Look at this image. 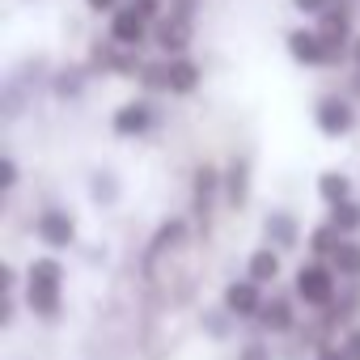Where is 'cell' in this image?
<instances>
[{"instance_id": "obj_1", "label": "cell", "mask_w": 360, "mask_h": 360, "mask_svg": "<svg viewBox=\"0 0 360 360\" xmlns=\"http://www.w3.org/2000/svg\"><path fill=\"white\" fill-rule=\"evenodd\" d=\"M60 292H64V267L56 259H34L26 271V305L39 318H56L60 314Z\"/></svg>"}, {"instance_id": "obj_2", "label": "cell", "mask_w": 360, "mask_h": 360, "mask_svg": "<svg viewBox=\"0 0 360 360\" xmlns=\"http://www.w3.org/2000/svg\"><path fill=\"white\" fill-rule=\"evenodd\" d=\"M297 297L314 309H330L335 305V267L326 263H301L297 267Z\"/></svg>"}, {"instance_id": "obj_3", "label": "cell", "mask_w": 360, "mask_h": 360, "mask_svg": "<svg viewBox=\"0 0 360 360\" xmlns=\"http://www.w3.org/2000/svg\"><path fill=\"white\" fill-rule=\"evenodd\" d=\"M34 229H39V238H43L51 250H64V246L77 242V221H72L64 208H47V212H39Z\"/></svg>"}, {"instance_id": "obj_4", "label": "cell", "mask_w": 360, "mask_h": 360, "mask_svg": "<svg viewBox=\"0 0 360 360\" xmlns=\"http://www.w3.org/2000/svg\"><path fill=\"white\" fill-rule=\"evenodd\" d=\"M263 288L255 284V280H233L229 288H225V314L229 318H259L263 314Z\"/></svg>"}, {"instance_id": "obj_5", "label": "cell", "mask_w": 360, "mask_h": 360, "mask_svg": "<svg viewBox=\"0 0 360 360\" xmlns=\"http://www.w3.org/2000/svg\"><path fill=\"white\" fill-rule=\"evenodd\" d=\"M314 119H318L322 136H347V131L356 127V110H352L347 98H322Z\"/></svg>"}, {"instance_id": "obj_6", "label": "cell", "mask_w": 360, "mask_h": 360, "mask_svg": "<svg viewBox=\"0 0 360 360\" xmlns=\"http://www.w3.org/2000/svg\"><path fill=\"white\" fill-rule=\"evenodd\" d=\"M110 123H115L119 136H144V131L153 127V110H148V102H127V106L115 110Z\"/></svg>"}, {"instance_id": "obj_7", "label": "cell", "mask_w": 360, "mask_h": 360, "mask_svg": "<svg viewBox=\"0 0 360 360\" xmlns=\"http://www.w3.org/2000/svg\"><path fill=\"white\" fill-rule=\"evenodd\" d=\"M263 233H267L271 250H288V246L301 242V229H297V221H292L288 212H271V217L263 221Z\"/></svg>"}, {"instance_id": "obj_8", "label": "cell", "mask_w": 360, "mask_h": 360, "mask_svg": "<svg viewBox=\"0 0 360 360\" xmlns=\"http://www.w3.org/2000/svg\"><path fill=\"white\" fill-rule=\"evenodd\" d=\"M153 39H157V47H161V51L178 56V51H183V47L191 43V26H187L183 18H165V22H157Z\"/></svg>"}, {"instance_id": "obj_9", "label": "cell", "mask_w": 360, "mask_h": 360, "mask_svg": "<svg viewBox=\"0 0 360 360\" xmlns=\"http://www.w3.org/2000/svg\"><path fill=\"white\" fill-rule=\"evenodd\" d=\"M110 34H115V43L136 47V43L144 39V13H140L136 5H131V9H119L115 22H110Z\"/></svg>"}, {"instance_id": "obj_10", "label": "cell", "mask_w": 360, "mask_h": 360, "mask_svg": "<svg viewBox=\"0 0 360 360\" xmlns=\"http://www.w3.org/2000/svg\"><path fill=\"white\" fill-rule=\"evenodd\" d=\"M200 85V68L191 64V60H183V56H178V60H165V89L169 94H191Z\"/></svg>"}, {"instance_id": "obj_11", "label": "cell", "mask_w": 360, "mask_h": 360, "mask_svg": "<svg viewBox=\"0 0 360 360\" xmlns=\"http://www.w3.org/2000/svg\"><path fill=\"white\" fill-rule=\"evenodd\" d=\"M288 51L297 64H326V51H322V39L309 34V30H292L288 34Z\"/></svg>"}, {"instance_id": "obj_12", "label": "cell", "mask_w": 360, "mask_h": 360, "mask_svg": "<svg viewBox=\"0 0 360 360\" xmlns=\"http://www.w3.org/2000/svg\"><path fill=\"white\" fill-rule=\"evenodd\" d=\"M276 276H280V250H271V246L255 250L250 263H246V280H255V284L263 288V284H271Z\"/></svg>"}, {"instance_id": "obj_13", "label": "cell", "mask_w": 360, "mask_h": 360, "mask_svg": "<svg viewBox=\"0 0 360 360\" xmlns=\"http://www.w3.org/2000/svg\"><path fill=\"white\" fill-rule=\"evenodd\" d=\"M259 322H263L271 335H284V330H292V322H297V314H292V301H284V297H271V301L263 305Z\"/></svg>"}, {"instance_id": "obj_14", "label": "cell", "mask_w": 360, "mask_h": 360, "mask_svg": "<svg viewBox=\"0 0 360 360\" xmlns=\"http://www.w3.org/2000/svg\"><path fill=\"white\" fill-rule=\"evenodd\" d=\"M246 195H250V165H246V161H233V165L225 169V200H229L233 208H242Z\"/></svg>"}, {"instance_id": "obj_15", "label": "cell", "mask_w": 360, "mask_h": 360, "mask_svg": "<svg viewBox=\"0 0 360 360\" xmlns=\"http://www.w3.org/2000/svg\"><path fill=\"white\" fill-rule=\"evenodd\" d=\"M318 195H322L330 208L347 204V200H352V183H347V174H339V169H326V174L318 178Z\"/></svg>"}, {"instance_id": "obj_16", "label": "cell", "mask_w": 360, "mask_h": 360, "mask_svg": "<svg viewBox=\"0 0 360 360\" xmlns=\"http://www.w3.org/2000/svg\"><path fill=\"white\" fill-rule=\"evenodd\" d=\"M217 187H221V174H217L212 165H200V169H195V208H200L204 217H208V208H212Z\"/></svg>"}, {"instance_id": "obj_17", "label": "cell", "mask_w": 360, "mask_h": 360, "mask_svg": "<svg viewBox=\"0 0 360 360\" xmlns=\"http://www.w3.org/2000/svg\"><path fill=\"white\" fill-rule=\"evenodd\" d=\"M339 246H343V233H339L335 225H318V229L309 233V250H314V259H335Z\"/></svg>"}, {"instance_id": "obj_18", "label": "cell", "mask_w": 360, "mask_h": 360, "mask_svg": "<svg viewBox=\"0 0 360 360\" xmlns=\"http://www.w3.org/2000/svg\"><path fill=\"white\" fill-rule=\"evenodd\" d=\"M330 267H335V276H343V280H360V242H343V246L335 250Z\"/></svg>"}, {"instance_id": "obj_19", "label": "cell", "mask_w": 360, "mask_h": 360, "mask_svg": "<svg viewBox=\"0 0 360 360\" xmlns=\"http://www.w3.org/2000/svg\"><path fill=\"white\" fill-rule=\"evenodd\" d=\"M326 225H335L339 233H356V229H360V204H356V200H347V204L330 208V221H326Z\"/></svg>"}, {"instance_id": "obj_20", "label": "cell", "mask_w": 360, "mask_h": 360, "mask_svg": "<svg viewBox=\"0 0 360 360\" xmlns=\"http://www.w3.org/2000/svg\"><path fill=\"white\" fill-rule=\"evenodd\" d=\"M347 22H352V13H347L343 5H326V9H322V30H318V34H339V39H347Z\"/></svg>"}, {"instance_id": "obj_21", "label": "cell", "mask_w": 360, "mask_h": 360, "mask_svg": "<svg viewBox=\"0 0 360 360\" xmlns=\"http://www.w3.org/2000/svg\"><path fill=\"white\" fill-rule=\"evenodd\" d=\"M187 238V225L183 221H165L161 229H157V238H153V255H161V250H174L178 242Z\"/></svg>"}, {"instance_id": "obj_22", "label": "cell", "mask_w": 360, "mask_h": 360, "mask_svg": "<svg viewBox=\"0 0 360 360\" xmlns=\"http://www.w3.org/2000/svg\"><path fill=\"white\" fill-rule=\"evenodd\" d=\"M94 200H115V178L110 174H94Z\"/></svg>"}, {"instance_id": "obj_23", "label": "cell", "mask_w": 360, "mask_h": 360, "mask_svg": "<svg viewBox=\"0 0 360 360\" xmlns=\"http://www.w3.org/2000/svg\"><path fill=\"white\" fill-rule=\"evenodd\" d=\"M238 360H271V347L267 343H242Z\"/></svg>"}, {"instance_id": "obj_24", "label": "cell", "mask_w": 360, "mask_h": 360, "mask_svg": "<svg viewBox=\"0 0 360 360\" xmlns=\"http://www.w3.org/2000/svg\"><path fill=\"white\" fill-rule=\"evenodd\" d=\"M343 352H347V360H360V326H352L347 335H343V343H339Z\"/></svg>"}, {"instance_id": "obj_25", "label": "cell", "mask_w": 360, "mask_h": 360, "mask_svg": "<svg viewBox=\"0 0 360 360\" xmlns=\"http://www.w3.org/2000/svg\"><path fill=\"white\" fill-rule=\"evenodd\" d=\"M292 5H297L301 13H322V9L330 5V0H292Z\"/></svg>"}, {"instance_id": "obj_26", "label": "cell", "mask_w": 360, "mask_h": 360, "mask_svg": "<svg viewBox=\"0 0 360 360\" xmlns=\"http://www.w3.org/2000/svg\"><path fill=\"white\" fill-rule=\"evenodd\" d=\"M0 169H5V191L18 183V165H13V157H5V165H0Z\"/></svg>"}, {"instance_id": "obj_27", "label": "cell", "mask_w": 360, "mask_h": 360, "mask_svg": "<svg viewBox=\"0 0 360 360\" xmlns=\"http://www.w3.org/2000/svg\"><path fill=\"white\" fill-rule=\"evenodd\" d=\"M85 5H89V9H94V13H110V9H115V5H119V0H85Z\"/></svg>"}, {"instance_id": "obj_28", "label": "cell", "mask_w": 360, "mask_h": 360, "mask_svg": "<svg viewBox=\"0 0 360 360\" xmlns=\"http://www.w3.org/2000/svg\"><path fill=\"white\" fill-rule=\"evenodd\" d=\"M318 360H347V352H343V347H322Z\"/></svg>"}, {"instance_id": "obj_29", "label": "cell", "mask_w": 360, "mask_h": 360, "mask_svg": "<svg viewBox=\"0 0 360 360\" xmlns=\"http://www.w3.org/2000/svg\"><path fill=\"white\" fill-rule=\"evenodd\" d=\"M0 280H5V288H13V284H18V271H13V267H5V271H0Z\"/></svg>"}, {"instance_id": "obj_30", "label": "cell", "mask_w": 360, "mask_h": 360, "mask_svg": "<svg viewBox=\"0 0 360 360\" xmlns=\"http://www.w3.org/2000/svg\"><path fill=\"white\" fill-rule=\"evenodd\" d=\"M352 56H356V64H360V39H356V51H352Z\"/></svg>"}]
</instances>
